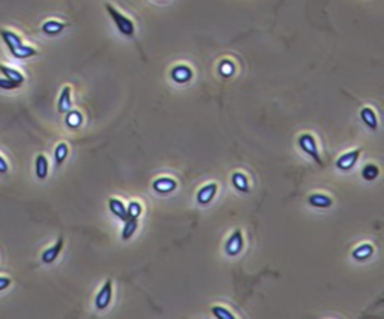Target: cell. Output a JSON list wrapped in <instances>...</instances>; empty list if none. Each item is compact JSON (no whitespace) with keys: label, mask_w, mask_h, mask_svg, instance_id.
I'll return each instance as SVG.
<instances>
[{"label":"cell","mask_w":384,"mask_h":319,"mask_svg":"<svg viewBox=\"0 0 384 319\" xmlns=\"http://www.w3.org/2000/svg\"><path fill=\"white\" fill-rule=\"evenodd\" d=\"M0 36H2V39L6 44V47L9 48V51L15 50L17 47H20L23 44L21 38L17 33H14L11 30H6V29H0Z\"/></svg>","instance_id":"8fae6325"},{"label":"cell","mask_w":384,"mask_h":319,"mask_svg":"<svg viewBox=\"0 0 384 319\" xmlns=\"http://www.w3.org/2000/svg\"><path fill=\"white\" fill-rule=\"evenodd\" d=\"M360 153H362V149H356L353 152H348V153H344L342 156H339V159L336 160V166L341 169V171H350L359 160L360 158Z\"/></svg>","instance_id":"5b68a950"},{"label":"cell","mask_w":384,"mask_h":319,"mask_svg":"<svg viewBox=\"0 0 384 319\" xmlns=\"http://www.w3.org/2000/svg\"><path fill=\"white\" fill-rule=\"evenodd\" d=\"M212 313H213L216 318H219V319H234V318H236L230 310H227V309L222 307V306H213V307H212Z\"/></svg>","instance_id":"484cf974"},{"label":"cell","mask_w":384,"mask_h":319,"mask_svg":"<svg viewBox=\"0 0 384 319\" xmlns=\"http://www.w3.org/2000/svg\"><path fill=\"white\" fill-rule=\"evenodd\" d=\"M137 228H138V219L128 217L125 220V226H123V231H122V238L123 240H129L135 234Z\"/></svg>","instance_id":"7402d4cb"},{"label":"cell","mask_w":384,"mask_h":319,"mask_svg":"<svg viewBox=\"0 0 384 319\" xmlns=\"http://www.w3.org/2000/svg\"><path fill=\"white\" fill-rule=\"evenodd\" d=\"M242 249H243V234L240 229H236L225 244V253L234 258L242 252Z\"/></svg>","instance_id":"277c9868"},{"label":"cell","mask_w":384,"mask_h":319,"mask_svg":"<svg viewBox=\"0 0 384 319\" xmlns=\"http://www.w3.org/2000/svg\"><path fill=\"white\" fill-rule=\"evenodd\" d=\"M8 169H9V166H8V162L5 160V158L0 155V174H6L8 172Z\"/></svg>","instance_id":"f546056e"},{"label":"cell","mask_w":384,"mask_h":319,"mask_svg":"<svg viewBox=\"0 0 384 319\" xmlns=\"http://www.w3.org/2000/svg\"><path fill=\"white\" fill-rule=\"evenodd\" d=\"M0 72L3 74L5 78H8V80H11V81H15V83H18V84H23V83H24V75H23L20 71L14 69V68H9V66H6V65L0 63Z\"/></svg>","instance_id":"2e32d148"},{"label":"cell","mask_w":384,"mask_h":319,"mask_svg":"<svg viewBox=\"0 0 384 319\" xmlns=\"http://www.w3.org/2000/svg\"><path fill=\"white\" fill-rule=\"evenodd\" d=\"M299 146L309 158H312L320 166H323V162H321V158H320V153H318V149H317V143H315V140L311 134L300 135L299 137Z\"/></svg>","instance_id":"7a4b0ae2"},{"label":"cell","mask_w":384,"mask_h":319,"mask_svg":"<svg viewBox=\"0 0 384 319\" xmlns=\"http://www.w3.org/2000/svg\"><path fill=\"white\" fill-rule=\"evenodd\" d=\"M372 253H374L372 244H360V246H357V247L351 252V256H353L356 261H365V259H368Z\"/></svg>","instance_id":"d6986e66"},{"label":"cell","mask_w":384,"mask_h":319,"mask_svg":"<svg viewBox=\"0 0 384 319\" xmlns=\"http://www.w3.org/2000/svg\"><path fill=\"white\" fill-rule=\"evenodd\" d=\"M360 117L363 120V123L371 129V131H377L378 129V120H377V116L374 113L372 108L369 107H365L360 110Z\"/></svg>","instance_id":"4fadbf2b"},{"label":"cell","mask_w":384,"mask_h":319,"mask_svg":"<svg viewBox=\"0 0 384 319\" xmlns=\"http://www.w3.org/2000/svg\"><path fill=\"white\" fill-rule=\"evenodd\" d=\"M216 192H218V184H216V183H209V184H206V186L201 187V189L198 190V193H197V201H198V204L207 205L209 202H212V199L215 198Z\"/></svg>","instance_id":"ba28073f"},{"label":"cell","mask_w":384,"mask_h":319,"mask_svg":"<svg viewBox=\"0 0 384 319\" xmlns=\"http://www.w3.org/2000/svg\"><path fill=\"white\" fill-rule=\"evenodd\" d=\"M9 286H11V279L5 277V276H0V291H3Z\"/></svg>","instance_id":"f1b7e54d"},{"label":"cell","mask_w":384,"mask_h":319,"mask_svg":"<svg viewBox=\"0 0 384 319\" xmlns=\"http://www.w3.org/2000/svg\"><path fill=\"white\" fill-rule=\"evenodd\" d=\"M231 183L233 186L239 190V192H243V193H248L249 192V181L246 178L245 174L242 172H234L231 175Z\"/></svg>","instance_id":"ac0fdd59"},{"label":"cell","mask_w":384,"mask_h":319,"mask_svg":"<svg viewBox=\"0 0 384 319\" xmlns=\"http://www.w3.org/2000/svg\"><path fill=\"white\" fill-rule=\"evenodd\" d=\"M171 80L177 84H186L192 80V75H194V72H192V69L186 65H177L171 69Z\"/></svg>","instance_id":"8992f818"},{"label":"cell","mask_w":384,"mask_h":319,"mask_svg":"<svg viewBox=\"0 0 384 319\" xmlns=\"http://www.w3.org/2000/svg\"><path fill=\"white\" fill-rule=\"evenodd\" d=\"M159 2H165V0H159Z\"/></svg>","instance_id":"4dcf8cb0"},{"label":"cell","mask_w":384,"mask_h":319,"mask_svg":"<svg viewBox=\"0 0 384 319\" xmlns=\"http://www.w3.org/2000/svg\"><path fill=\"white\" fill-rule=\"evenodd\" d=\"M105 9H107V12L110 14L111 20L114 21L117 30H119L122 35H125L126 38H134V33H135V26H134V23H132L128 17H125L120 11H117L113 5H110V3H105Z\"/></svg>","instance_id":"6da1fadb"},{"label":"cell","mask_w":384,"mask_h":319,"mask_svg":"<svg viewBox=\"0 0 384 319\" xmlns=\"http://www.w3.org/2000/svg\"><path fill=\"white\" fill-rule=\"evenodd\" d=\"M236 72V66L231 60H222L219 63V74L225 78L233 77V74Z\"/></svg>","instance_id":"d4e9b609"},{"label":"cell","mask_w":384,"mask_h":319,"mask_svg":"<svg viewBox=\"0 0 384 319\" xmlns=\"http://www.w3.org/2000/svg\"><path fill=\"white\" fill-rule=\"evenodd\" d=\"M111 295H113V282L110 279H107L105 283L102 285V288L99 289V292L96 294V298H95L96 309H99V310L107 309L111 301Z\"/></svg>","instance_id":"3957f363"},{"label":"cell","mask_w":384,"mask_h":319,"mask_svg":"<svg viewBox=\"0 0 384 319\" xmlns=\"http://www.w3.org/2000/svg\"><path fill=\"white\" fill-rule=\"evenodd\" d=\"M65 123L68 128L71 129H75V128H80L81 123H83V116L80 111H68L66 113V117H65Z\"/></svg>","instance_id":"44dd1931"},{"label":"cell","mask_w":384,"mask_h":319,"mask_svg":"<svg viewBox=\"0 0 384 319\" xmlns=\"http://www.w3.org/2000/svg\"><path fill=\"white\" fill-rule=\"evenodd\" d=\"M108 205H110L111 213H113L116 217H119V219H120V220H123V222L128 219L126 207H125V204H123L120 199H117V198H111V199H110V202H108Z\"/></svg>","instance_id":"9a60e30c"},{"label":"cell","mask_w":384,"mask_h":319,"mask_svg":"<svg viewBox=\"0 0 384 319\" xmlns=\"http://www.w3.org/2000/svg\"><path fill=\"white\" fill-rule=\"evenodd\" d=\"M308 201L312 207H317V208H329L333 204V201L323 193H312Z\"/></svg>","instance_id":"e0dca14e"},{"label":"cell","mask_w":384,"mask_h":319,"mask_svg":"<svg viewBox=\"0 0 384 319\" xmlns=\"http://www.w3.org/2000/svg\"><path fill=\"white\" fill-rule=\"evenodd\" d=\"M35 171H36V177L39 180H45L48 175V159L45 158V155H38L36 160H35Z\"/></svg>","instance_id":"5bb4252c"},{"label":"cell","mask_w":384,"mask_h":319,"mask_svg":"<svg viewBox=\"0 0 384 319\" xmlns=\"http://www.w3.org/2000/svg\"><path fill=\"white\" fill-rule=\"evenodd\" d=\"M11 54H12L15 59H29V57H32V56H36L38 51H36L33 47H29V45L21 44L20 47H17L15 50H12Z\"/></svg>","instance_id":"ffe728a7"},{"label":"cell","mask_w":384,"mask_h":319,"mask_svg":"<svg viewBox=\"0 0 384 319\" xmlns=\"http://www.w3.org/2000/svg\"><path fill=\"white\" fill-rule=\"evenodd\" d=\"M152 186H153L155 192L165 195V193H171L173 190L177 189V181L171 177H161V178L155 180Z\"/></svg>","instance_id":"52a82bcc"},{"label":"cell","mask_w":384,"mask_h":319,"mask_svg":"<svg viewBox=\"0 0 384 319\" xmlns=\"http://www.w3.org/2000/svg\"><path fill=\"white\" fill-rule=\"evenodd\" d=\"M72 107V99H71V87L65 86L62 89V93L59 96V102H57V110L60 114H66Z\"/></svg>","instance_id":"30bf717a"},{"label":"cell","mask_w":384,"mask_h":319,"mask_svg":"<svg viewBox=\"0 0 384 319\" xmlns=\"http://www.w3.org/2000/svg\"><path fill=\"white\" fill-rule=\"evenodd\" d=\"M68 155H69V147H68V144H66V143L57 144V147H56V150H54V160H56V165L60 166V165L66 160Z\"/></svg>","instance_id":"603a6c76"},{"label":"cell","mask_w":384,"mask_h":319,"mask_svg":"<svg viewBox=\"0 0 384 319\" xmlns=\"http://www.w3.org/2000/svg\"><path fill=\"white\" fill-rule=\"evenodd\" d=\"M143 208H141V204L137 202V201H132L128 207H126V214L128 217H134V219H138L140 214H141Z\"/></svg>","instance_id":"4316f807"},{"label":"cell","mask_w":384,"mask_h":319,"mask_svg":"<svg viewBox=\"0 0 384 319\" xmlns=\"http://www.w3.org/2000/svg\"><path fill=\"white\" fill-rule=\"evenodd\" d=\"M66 24L62 23V21H57V20H48L42 24V32L48 36H56V35H60L63 30H65Z\"/></svg>","instance_id":"7c38bea8"},{"label":"cell","mask_w":384,"mask_h":319,"mask_svg":"<svg viewBox=\"0 0 384 319\" xmlns=\"http://www.w3.org/2000/svg\"><path fill=\"white\" fill-rule=\"evenodd\" d=\"M378 174H380L378 166H375V165H372V163H368V165L362 169V177H363L366 181L375 180V178L378 177Z\"/></svg>","instance_id":"cb8c5ba5"},{"label":"cell","mask_w":384,"mask_h":319,"mask_svg":"<svg viewBox=\"0 0 384 319\" xmlns=\"http://www.w3.org/2000/svg\"><path fill=\"white\" fill-rule=\"evenodd\" d=\"M21 84L15 83V81H11L8 78H0V89L2 90H14V89H18Z\"/></svg>","instance_id":"83f0119b"},{"label":"cell","mask_w":384,"mask_h":319,"mask_svg":"<svg viewBox=\"0 0 384 319\" xmlns=\"http://www.w3.org/2000/svg\"><path fill=\"white\" fill-rule=\"evenodd\" d=\"M62 249H63V237L60 235V237L57 238V241H56L54 246H51V247H48L47 250H44V253H42V262H44V264H51V262H54V261L57 259L59 253L62 252Z\"/></svg>","instance_id":"9c48e42d"}]
</instances>
